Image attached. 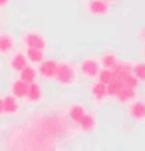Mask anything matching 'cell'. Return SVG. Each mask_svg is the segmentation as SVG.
Returning <instances> with one entry per match:
<instances>
[{
	"instance_id": "6da1fadb",
	"label": "cell",
	"mask_w": 145,
	"mask_h": 151,
	"mask_svg": "<svg viewBox=\"0 0 145 151\" xmlns=\"http://www.w3.org/2000/svg\"><path fill=\"white\" fill-rule=\"evenodd\" d=\"M78 66L72 60H58V72H56V78L54 82L58 83L60 88H72L76 86L78 82Z\"/></svg>"
},
{
	"instance_id": "7a4b0ae2",
	"label": "cell",
	"mask_w": 145,
	"mask_h": 151,
	"mask_svg": "<svg viewBox=\"0 0 145 151\" xmlns=\"http://www.w3.org/2000/svg\"><path fill=\"white\" fill-rule=\"evenodd\" d=\"M22 46L24 48H40V50H48V40L46 36L38 30V28H26L22 32Z\"/></svg>"
},
{
	"instance_id": "3957f363",
	"label": "cell",
	"mask_w": 145,
	"mask_h": 151,
	"mask_svg": "<svg viewBox=\"0 0 145 151\" xmlns=\"http://www.w3.org/2000/svg\"><path fill=\"white\" fill-rule=\"evenodd\" d=\"M99 70H101V64H99V58L95 56H85L84 60L80 62V66H78V74L85 78V80H95L99 74Z\"/></svg>"
},
{
	"instance_id": "277c9868",
	"label": "cell",
	"mask_w": 145,
	"mask_h": 151,
	"mask_svg": "<svg viewBox=\"0 0 145 151\" xmlns=\"http://www.w3.org/2000/svg\"><path fill=\"white\" fill-rule=\"evenodd\" d=\"M84 12L88 16H109V12H111V2L109 0H85Z\"/></svg>"
},
{
	"instance_id": "5b68a950",
	"label": "cell",
	"mask_w": 145,
	"mask_h": 151,
	"mask_svg": "<svg viewBox=\"0 0 145 151\" xmlns=\"http://www.w3.org/2000/svg\"><path fill=\"white\" fill-rule=\"evenodd\" d=\"M76 125H78V133H82V135L95 131L98 129V113L93 111V109H85L84 117L78 121Z\"/></svg>"
},
{
	"instance_id": "8992f818",
	"label": "cell",
	"mask_w": 145,
	"mask_h": 151,
	"mask_svg": "<svg viewBox=\"0 0 145 151\" xmlns=\"http://www.w3.org/2000/svg\"><path fill=\"white\" fill-rule=\"evenodd\" d=\"M56 72H58V60H54V58H44L38 64V76L44 82H54Z\"/></svg>"
},
{
	"instance_id": "52a82bcc",
	"label": "cell",
	"mask_w": 145,
	"mask_h": 151,
	"mask_svg": "<svg viewBox=\"0 0 145 151\" xmlns=\"http://www.w3.org/2000/svg\"><path fill=\"white\" fill-rule=\"evenodd\" d=\"M127 119L133 123H145V101L135 98L127 104Z\"/></svg>"
},
{
	"instance_id": "ba28073f",
	"label": "cell",
	"mask_w": 145,
	"mask_h": 151,
	"mask_svg": "<svg viewBox=\"0 0 145 151\" xmlns=\"http://www.w3.org/2000/svg\"><path fill=\"white\" fill-rule=\"evenodd\" d=\"M90 96H92V99H93V104L95 106H103L107 99V86L106 83H101V82H98V80H92V83H90Z\"/></svg>"
},
{
	"instance_id": "9c48e42d",
	"label": "cell",
	"mask_w": 145,
	"mask_h": 151,
	"mask_svg": "<svg viewBox=\"0 0 145 151\" xmlns=\"http://www.w3.org/2000/svg\"><path fill=\"white\" fill-rule=\"evenodd\" d=\"M85 109L88 107L82 104V101H72L68 107H66V117H68V121L70 123H74L76 125L78 121L84 117V113H85Z\"/></svg>"
},
{
	"instance_id": "30bf717a",
	"label": "cell",
	"mask_w": 145,
	"mask_h": 151,
	"mask_svg": "<svg viewBox=\"0 0 145 151\" xmlns=\"http://www.w3.org/2000/svg\"><path fill=\"white\" fill-rule=\"evenodd\" d=\"M26 101L30 104V106H38V104H42L44 101V93H42V86L38 83V80L36 82H32L30 86H28V93H26Z\"/></svg>"
},
{
	"instance_id": "8fae6325",
	"label": "cell",
	"mask_w": 145,
	"mask_h": 151,
	"mask_svg": "<svg viewBox=\"0 0 145 151\" xmlns=\"http://www.w3.org/2000/svg\"><path fill=\"white\" fill-rule=\"evenodd\" d=\"M16 48V36L12 32H0V56L12 54Z\"/></svg>"
},
{
	"instance_id": "7c38bea8",
	"label": "cell",
	"mask_w": 145,
	"mask_h": 151,
	"mask_svg": "<svg viewBox=\"0 0 145 151\" xmlns=\"http://www.w3.org/2000/svg\"><path fill=\"white\" fill-rule=\"evenodd\" d=\"M20 111V99L14 98L12 93H8L2 98V115H16Z\"/></svg>"
},
{
	"instance_id": "4fadbf2b",
	"label": "cell",
	"mask_w": 145,
	"mask_h": 151,
	"mask_svg": "<svg viewBox=\"0 0 145 151\" xmlns=\"http://www.w3.org/2000/svg\"><path fill=\"white\" fill-rule=\"evenodd\" d=\"M28 64H30V62H28V58H26L24 52H12L10 60H8V68L12 70V72H20V70H22L24 66H28Z\"/></svg>"
},
{
	"instance_id": "5bb4252c",
	"label": "cell",
	"mask_w": 145,
	"mask_h": 151,
	"mask_svg": "<svg viewBox=\"0 0 145 151\" xmlns=\"http://www.w3.org/2000/svg\"><path fill=\"white\" fill-rule=\"evenodd\" d=\"M28 86H30V83H26L24 80L16 78V80L10 82V93H12L14 98H18V99H24L26 93H28Z\"/></svg>"
},
{
	"instance_id": "9a60e30c",
	"label": "cell",
	"mask_w": 145,
	"mask_h": 151,
	"mask_svg": "<svg viewBox=\"0 0 145 151\" xmlns=\"http://www.w3.org/2000/svg\"><path fill=\"white\" fill-rule=\"evenodd\" d=\"M135 98H137V90H133V88H125V86H123L121 91H119L113 99L117 101V104H121V106H127V104L133 101Z\"/></svg>"
},
{
	"instance_id": "2e32d148",
	"label": "cell",
	"mask_w": 145,
	"mask_h": 151,
	"mask_svg": "<svg viewBox=\"0 0 145 151\" xmlns=\"http://www.w3.org/2000/svg\"><path fill=\"white\" fill-rule=\"evenodd\" d=\"M18 78L24 80L26 83H32V82H36V80H38V70H36L34 64H28V66H24V68L18 72Z\"/></svg>"
},
{
	"instance_id": "e0dca14e",
	"label": "cell",
	"mask_w": 145,
	"mask_h": 151,
	"mask_svg": "<svg viewBox=\"0 0 145 151\" xmlns=\"http://www.w3.org/2000/svg\"><path fill=\"white\" fill-rule=\"evenodd\" d=\"M119 62V56L113 52V50H107V52H103L101 56H99V64H101V68H109L113 70V66Z\"/></svg>"
},
{
	"instance_id": "ac0fdd59",
	"label": "cell",
	"mask_w": 145,
	"mask_h": 151,
	"mask_svg": "<svg viewBox=\"0 0 145 151\" xmlns=\"http://www.w3.org/2000/svg\"><path fill=\"white\" fill-rule=\"evenodd\" d=\"M26 58H28V62L30 64H34V66H38L40 62L46 58V50H40V48H26Z\"/></svg>"
},
{
	"instance_id": "d6986e66",
	"label": "cell",
	"mask_w": 145,
	"mask_h": 151,
	"mask_svg": "<svg viewBox=\"0 0 145 151\" xmlns=\"http://www.w3.org/2000/svg\"><path fill=\"white\" fill-rule=\"evenodd\" d=\"M133 76L139 80V83H145V62L139 60V62H133V68H131Z\"/></svg>"
},
{
	"instance_id": "ffe728a7",
	"label": "cell",
	"mask_w": 145,
	"mask_h": 151,
	"mask_svg": "<svg viewBox=\"0 0 145 151\" xmlns=\"http://www.w3.org/2000/svg\"><path fill=\"white\" fill-rule=\"evenodd\" d=\"M121 88H123V82L119 78H115L113 82H109L107 83V98H115V96L121 91Z\"/></svg>"
},
{
	"instance_id": "44dd1931",
	"label": "cell",
	"mask_w": 145,
	"mask_h": 151,
	"mask_svg": "<svg viewBox=\"0 0 145 151\" xmlns=\"http://www.w3.org/2000/svg\"><path fill=\"white\" fill-rule=\"evenodd\" d=\"M98 82H101V83H109V82H113L115 80V76H113V70H109V68H101L99 70V74H98V78H95Z\"/></svg>"
},
{
	"instance_id": "7402d4cb",
	"label": "cell",
	"mask_w": 145,
	"mask_h": 151,
	"mask_svg": "<svg viewBox=\"0 0 145 151\" xmlns=\"http://www.w3.org/2000/svg\"><path fill=\"white\" fill-rule=\"evenodd\" d=\"M121 82H123V86H125V88H133V90H137L139 86H141V83H139V80L133 76V72L125 74V76L121 78Z\"/></svg>"
},
{
	"instance_id": "603a6c76",
	"label": "cell",
	"mask_w": 145,
	"mask_h": 151,
	"mask_svg": "<svg viewBox=\"0 0 145 151\" xmlns=\"http://www.w3.org/2000/svg\"><path fill=\"white\" fill-rule=\"evenodd\" d=\"M137 38H139V42H141V44H145V26L137 30Z\"/></svg>"
},
{
	"instance_id": "cb8c5ba5",
	"label": "cell",
	"mask_w": 145,
	"mask_h": 151,
	"mask_svg": "<svg viewBox=\"0 0 145 151\" xmlns=\"http://www.w3.org/2000/svg\"><path fill=\"white\" fill-rule=\"evenodd\" d=\"M10 2H12V0H0V8H6V6H10Z\"/></svg>"
},
{
	"instance_id": "d4e9b609",
	"label": "cell",
	"mask_w": 145,
	"mask_h": 151,
	"mask_svg": "<svg viewBox=\"0 0 145 151\" xmlns=\"http://www.w3.org/2000/svg\"><path fill=\"white\" fill-rule=\"evenodd\" d=\"M141 54H143V58H145V44H143V48H141Z\"/></svg>"
},
{
	"instance_id": "484cf974",
	"label": "cell",
	"mask_w": 145,
	"mask_h": 151,
	"mask_svg": "<svg viewBox=\"0 0 145 151\" xmlns=\"http://www.w3.org/2000/svg\"><path fill=\"white\" fill-rule=\"evenodd\" d=\"M0 115H2V98H0Z\"/></svg>"
},
{
	"instance_id": "4316f807",
	"label": "cell",
	"mask_w": 145,
	"mask_h": 151,
	"mask_svg": "<svg viewBox=\"0 0 145 151\" xmlns=\"http://www.w3.org/2000/svg\"><path fill=\"white\" fill-rule=\"evenodd\" d=\"M109 2H121V0H109Z\"/></svg>"
},
{
	"instance_id": "83f0119b",
	"label": "cell",
	"mask_w": 145,
	"mask_h": 151,
	"mask_svg": "<svg viewBox=\"0 0 145 151\" xmlns=\"http://www.w3.org/2000/svg\"><path fill=\"white\" fill-rule=\"evenodd\" d=\"M0 32H2V30H0Z\"/></svg>"
}]
</instances>
